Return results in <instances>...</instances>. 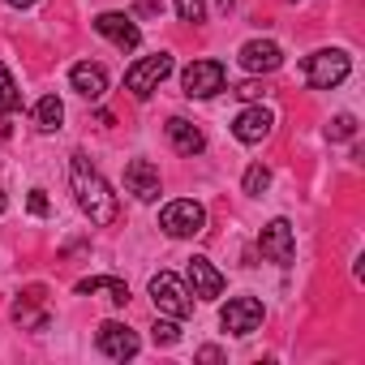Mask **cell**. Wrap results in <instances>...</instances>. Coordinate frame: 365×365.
I'll use <instances>...</instances> for the list:
<instances>
[{
  "label": "cell",
  "instance_id": "6da1fadb",
  "mask_svg": "<svg viewBox=\"0 0 365 365\" xmlns=\"http://www.w3.org/2000/svg\"><path fill=\"white\" fill-rule=\"evenodd\" d=\"M69 185H73V198H78V207L91 215V224H95V228L116 224V215H120L116 194L108 190V180L99 176V168H91V159H86L82 150L69 159Z\"/></svg>",
  "mask_w": 365,
  "mask_h": 365
},
{
  "label": "cell",
  "instance_id": "7a4b0ae2",
  "mask_svg": "<svg viewBox=\"0 0 365 365\" xmlns=\"http://www.w3.org/2000/svg\"><path fill=\"white\" fill-rule=\"evenodd\" d=\"M150 301H155V314L176 318V322L194 314V292L180 284V275H172V271H159L150 279Z\"/></svg>",
  "mask_w": 365,
  "mask_h": 365
},
{
  "label": "cell",
  "instance_id": "3957f363",
  "mask_svg": "<svg viewBox=\"0 0 365 365\" xmlns=\"http://www.w3.org/2000/svg\"><path fill=\"white\" fill-rule=\"evenodd\" d=\"M301 73H305V82H309L314 91H335V86L352 73V61H348L339 48H322V52L305 56Z\"/></svg>",
  "mask_w": 365,
  "mask_h": 365
},
{
  "label": "cell",
  "instance_id": "277c9868",
  "mask_svg": "<svg viewBox=\"0 0 365 365\" xmlns=\"http://www.w3.org/2000/svg\"><path fill=\"white\" fill-rule=\"evenodd\" d=\"M159 228L168 232V237H198L202 228H207V207L202 202H194V198H176V202H168L163 211H159Z\"/></svg>",
  "mask_w": 365,
  "mask_h": 365
},
{
  "label": "cell",
  "instance_id": "5b68a950",
  "mask_svg": "<svg viewBox=\"0 0 365 365\" xmlns=\"http://www.w3.org/2000/svg\"><path fill=\"white\" fill-rule=\"evenodd\" d=\"M168 73H172V56H168V52L142 56V61L129 65V73H125V91H129L133 99H150V91H159V82H163Z\"/></svg>",
  "mask_w": 365,
  "mask_h": 365
},
{
  "label": "cell",
  "instance_id": "8992f818",
  "mask_svg": "<svg viewBox=\"0 0 365 365\" xmlns=\"http://www.w3.org/2000/svg\"><path fill=\"white\" fill-rule=\"evenodd\" d=\"M258 250H262L267 262H275V267H292V258H297L292 224H288V220H271V224L262 228V237H258Z\"/></svg>",
  "mask_w": 365,
  "mask_h": 365
},
{
  "label": "cell",
  "instance_id": "52a82bcc",
  "mask_svg": "<svg viewBox=\"0 0 365 365\" xmlns=\"http://www.w3.org/2000/svg\"><path fill=\"white\" fill-rule=\"evenodd\" d=\"M220 327L228 335H250L262 327V301L258 297H232L224 309H220Z\"/></svg>",
  "mask_w": 365,
  "mask_h": 365
},
{
  "label": "cell",
  "instance_id": "ba28073f",
  "mask_svg": "<svg viewBox=\"0 0 365 365\" xmlns=\"http://www.w3.org/2000/svg\"><path fill=\"white\" fill-rule=\"evenodd\" d=\"M180 86H185L190 99H211V95L224 91V65L220 61H194L180 73Z\"/></svg>",
  "mask_w": 365,
  "mask_h": 365
},
{
  "label": "cell",
  "instance_id": "9c48e42d",
  "mask_svg": "<svg viewBox=\"0 0 365 365\" xmlns=\"http://www.w3.org/2000/svg\"><path fill=\"white\" fill-rule=\"evenodd\" d=\"M95 344H99V352H103V356H112V361H133V356H138V348H142V344H138V335H133L125 322H112V318H108V322H99Z\"/></svg>",
  "mask_w": 365,
  "mask_h": 365
},
{
  "label": "cell",
  "instance_id": "30bf717a",
  "mask_svg": "<svg viewBox=\"0 0 365 365\" xmlns=\"http://www.w3.org/2000/svg\"><path fill=\"white\" fill-rule=\"evenodd\" d=\"M271 129H275V116H271V108H262V103H250V108L237 112V120H232V133H237V142H245V146L271 138Z\"/></svg>",
  "mask_w": 365,
  "mask_h": 365
},
{
  "label": "cell",
  "instance_id": "8fae6325",
  "mask_svg": "<svg viewBox=\"0 0 365 365\" xmlns=\"http://www.w3.org/2000/svg\"><path fill=\"white\" fill-rule=\"evenodd\" d=\"M95 31H99L103 39H112L120 52H133V48L142 43V31H138V22H133L129 14H99V18H95Z\"/></svg>",
  "mask_w": 365,
  "mask_h": 365
},
{
  "label": "cell",
  "instance_id": "7c38bea8",
  "mask_svg": "<svg viewBox=\"0 0 365 365\" xmlns=\"http://www.w3.org/2000/svg\"><path fill=\"white\" fill-rule=\"evenodd\" d=\"M125 190L138 198V202H155L159 198V168L150 163V159H133L129 168H125Z\"/></svg>",
  "mask_w": 365,
  "mask_h": 365
},
{
  "label": "cell",
  "instance_id": "4fadbf2b",
  "mask_svg": "<svg viewBox=\"0 0 365 365\" xmlns=\"http://www.w3.org/2000/svg\"><path fill=\"white\" fill-rule=\"evenodd\" d=\"M284 65V52H279V43H271V39H250L245 48H241V69L245 73H275Z\"/></svg>",
  "mask_w": 365,
  "mask_h": 365
},
{
  "label": "cell",
  "instance_id": "5bb4252c",
  "mask_svg": "<svg viewBox=\"0 0 365 365\" xmlns=\"http://www.w3.org/2000/svg\"><path fill=\"white\" fill-rule=\"evenodd\" d=\"M69 86H73L82 99H103V95H108V73H103V65H95V61H78V65L69 69Z\"/></svg>",
  "mask_w": 365,
  "mask_h": 365
},
{
  "label": "cell",
  "instance_id": "9a60e30c",
  "mask_svg": "<svg viewBox=\"0 0 365 365\" xmlns=\"http://www.w3.org/2000/svg\"><path fill=\"white\" fill-rule=\"evenodd\" d=\"M190 292L198 297V301H215L220 292H224V275L211 267V258H190Z\"/></svg>",
  "mask_w": 365,
  "mask_h": 365
},
{
  "label": "cell",
  "instance_id": "2e32d148",
  "mask_svg": "<svg viewBox=\"0 0 365 365\" xmlns=\"http://www.w3.org/2000/svg\"><path fill=\"white\" fill-rule=\"evenodd\" d=\"M168 142H172L176 155H202V150H207L202 129H198L194 120H185V116H172V120H168Z\"/></svg>",
  "mask_w": 365,
  "mask_h": 365
},
{
  "label": "cell",
  "instance_id": "e0dca14e",
  "mask_svg": "<svg viewBox=\"0 0 365 365\" xmlns=\"http://www.w3.org/2000/svg\"><path fill=\"white\" fill-rule=\"evenodd\" d=\"M78 292L82 297H108L112 305H129V284L116 279V275H91V279H78Z\"/></svg>",
  "mask_w": 365,
  "mask_h": 365
},
{
  "label": "cell",
  "instance_id": "ac0fdd59",
  "mask_svg": "<svg viewBox=\"0 0 365 365\" xmlns=\"http://www.w3.org/2000/svg\"><path fill=\"white\" fill-rule=\"evenodd\" d=\"M61 120H65V103H61L56 95H43V99L35 103V129H39V133H56Z\"/></svg>",
  "mask_w": 365,
  "mask_h": 365
},
{
  "label": "cell",
  "instance_id": "d6986e66",
  "mask_svg": "<svg viewBox=\"0 0 365 365\" xmlns=\"http://www.w3.org/2000/svg\"><path fill=\"white\" fill-rule=\"evenodd\" d=\"M18 108H22V91H18L14 73H9L5 65H0V120H9Z\"/></svg>",
  "mask_w": 365,
  "mask_h": 365
},
{
  "label": "cell",
  "instance_id": "ffe728a7",
  "mask_svg": "<svg viewBox=\"0 0 365 365\" xmlns=\"http://www.w3.org/2000/svg\"><path fill=\"white\" fill-rule=\"evenodd\" d=\"M267 185H271V168H267V163H250V172H245V180H241V190H245L250 198H258V194H267Z\"/></svg>",
  "mask_w": 365,
  "mask_h": 365
},
{
  "label": "cell",
  "instance_id": "44dd1931",
  "mask_svg": "<svg viewBox=\"0 0 365 365\" xmlns=\"http://www.w3.org/2000/svg\"><path fill=\"white\" fill-rule=\"evenodd\" d=\"M150 335H155V344H163V348H168V344H176V339H180L176 318H163V314H159V318H155V327H150Z\"/></svg>",
  "mask_w": 365,
  "mask_h": 365
},
{
  "label": "cell",
  "instance_id": "7402d4cb",
  "mask_svg": "<svg viewBox=\"0 0 365 365\" xmlns=\"http://www.w3.org/2000/svg\"><path fill=\"white\" fill-rule=\"evenodd\" d=\"M327 133H331V142H344V138H352V133H356V120H352L348 112H339V116L327 125Z\"/></svg>",
  "mask_w": 365,
  "mask_h": 365
},
{
  "label": "cell",
  "instance_id": "603a6c76",
  "mask_svg": "<svg viewBox=\"0 0 365 365\" xmlns=\"http://www.w3.org/2000/svg\"><path fill=\"white\" fill-rule=\"evenodd\" d=\"M176 14L185 18V22H202V14H207V0H176Z\"/></svg>",
  "mask_w": 365,
  "mask_h": 365
},
{
  "label": "cell",
  "instance_id": "cb8c5ba5",
  "mask_svg": "<svg viewBox=\"0 0 365 365\" xmlns=\"http://www.w3.org/2000/svg\"><path fill=\"white\" fill-rule=\"evenodd\" d=\"M232 95H241V99H245V103H258V99H262V95H267V86H262V82H241V86H237V91H232Z\"/></svg>",
  "mask_w": 365,
  "mask_h": 365
},
{
  "label": "cell",
  "instance_id": "d4e9b609",
  "mask_svg": "<svg viewBox=\"0 0 365 365\" xmlns=\"http://www.w3.org/2000/svg\"><path fill=\"white\" fill-rule=\"evenodd\" d=\"M26 207H31V215H39V220H43V215H48V194H43V190H31Z\"/></svg>",
  "mask_w": 365,
  "mask_h": 365
},
{
  "label": "cell",
  "instance_id": "484cf974",
  "mask_svg": "<svg viewBox=\"0 0 365 365\" xmlns=\"http://www.w3.org/2000/svg\"><path fill=\"white\" fill-rule=\"evenodd\" d=\"M198 361H224V352L220 348H198Z\"/></svg>",
  "mask_w": 365,
  "mask_h": 365
},
{
  "label": "cell",
  "instance_id": "4316f807",
  "mask_svg": "<svg viewBox=\"0 0 365 365\" xmlns=\"http://www.w3.org/2000/svg\"><path fill=\"white\" fill-rule=\"evenodd\" d=\"M5 5H14V9H31V5H39V0H5Z\"/></svg>",
  "mask_w": 365,
  "mask_h": 365
},
{
  "label": "cell",
  "instance_id": "83f0119b",
  "mask_svg": "<svg viewBox=\"0 0 365 365\" xmlns=\"http://www.w3.org/2000/svg\"><path fill=\"white\" fill-rule=\"evenodd\" d=\"M215 5H220V9H232V0H215Z\"/></svg>",
  "mask_w": 365,
  "mask_h": 365
},
{
  "label": "cell",
  "instance_id": "f1b7e54d",
  "mask_svg": "<svg viewBox=\"0 0 365 365\" xmlns=\"http://www.w3.org/2000/svg\"><path fill=\"white\" fill-rule=\"evenodd\" d=\"M0 215H5V194H0Z\"/></svg>",
  "mask_w": 365,
  "mask_h": 365
}]
</instances>
